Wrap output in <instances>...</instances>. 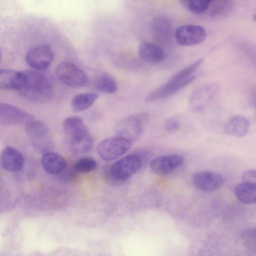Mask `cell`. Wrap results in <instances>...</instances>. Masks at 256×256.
Wrapping results in <instances>:
<instances>
[{"mask_svg":"<svg viewBox=\"0 0 256 256\" xmlns=\"http://www.w3.org/2000/svg\"><path fill=\"white\" fill-rule=\"evenodd\" d=\"M23 72V84L18 92L24 98L36 104L46 103L52 99L53 84L47 74L34 70Z\"/></svg>","mask_w":256,"mask_h":256,"instance_id":"1","label":"cell"},{"mask_svg":"<svg viewBox=\"0 0 256 256\" xmlns=\"http://www.w3.org/2000/svg\"><path fill=\"white\" fill-rule=\"evenodd\" d=\"M200 58L174 75L168 81L150 92L145 101L150 102L167 98L188 85L196 78L194 73L203 62Z\"/></svg>","mask_w":256,"mask_h":256,"instance_id":"2","label":"cell"},{"mask_svg":"<svg viewBox=\"0 0 256 256\" xmlns=\"http://www.w3.org/2000/svg\"><path fill=\"white\" fill-rule=\"evenodd\" d=\"M148 118V116L146 113L134 114L126 117L116 126V131L118 136L132 142L137 140L142 134Z\"/></svg>","mask_w":256,"mask_h":256,"instance_id":"3","label":"cell"},{"mask_svg":"<svg viewBox=\"0 0 256 256\" xmlns=\"http://www.w3.org/2000/svg\"><path fill=\"white\" fill-rule=\"evenodd\" d=\"M132 142L120 136L110 138L102 141L97 146L99 156L104 160H114L126 153L131 148Z\"/></svg>","mask_w":256,"mask_h":256,"instance_id":"4","label":"cell"},{"mask_svg":"<svg viewBox=\"0 0 256 256\" xmlns=\"http://www.w3.org/2000/svg\"><path fill=\"white\" fill-rule=\"evenodd\" d=\"M56 74L60 80L69 87H84L88 83L86 74L70 62L64 61L60 63L56 68Z\"/></svg>","mask_w":256,"mask_h":256,"instance_id":"5","label":"cell"},{"mask_svg":"<svg viewBox=\"0 0 256 256\" xmlns=\"http://www.w3.org/2000/svg\"><path fill=\"white\" fill-rule=\"evenodd\" d=\"M142 163V158L140 156L131 154L113 164L110 168V173L114 178L124 180L138 170Z\"/></svg>","mask_w":256,"mask_h":256,"instance_id":"6","label":"cell"},{"mask_svg":"<svg viewBox=\"0 0 256 256\" xmlns=\"http://www.w3.org/2000/svg\"><path fill=\"white\" fill-rule=\"evenodd\" d=\"M54 58V52L48 44L36 46L27 52L26 61L34 70L42 72L50 65Z\"/></svg>","mask_w":256,"mask_h":256,"instance_id":"7","label":"cell"},{"mask_svg":"<svg viewBox=\"0 0 256 256\" xmlns=\"http://www.w3.org/2000/svg\"><path fill=\"white\" fill-rule=\"evenodd\" d=\"M32 115L14 105L0 103V124L16 126L26 124L33 120Z\"/></svg>","mask_w":256,"mask_h":256,"instance_id":"8","label":"cell"},{"mask_svg":"<svg viewBox=\"0 0 256 256\" xmlns=\"http://www.w3.org/2000/svg\"><path fill=\"white\" fill-rule=\"evenodd\" d=\"M175 36L177 42L186 46H194L202 43L206 36V32L202 26L188 24L178 27Z\"/></svg>","mask_w":256,"mask_h":256,"instance_id":"9","label":"cell"},{"mask_svg":"<svg viewBox=\"0 0 256 256\" xmlns=\"http://www.w3.org/2000/svg\"><path fill=\"white\" fill-rule=\"evenodd\" d=\"M224 182V178L221 174L210 170L197 172L192 176L194 186L203 192L216 190L223 185Z\"/></svg>","mask_w":256,"mask_h":256,"instance_id":"10","label":"cell"},{"mask_svg":"<svg viewBox=\"0 0 256 256\" xmlns=\"http://www.w3.org/2000/svg\"><path fill=\"white\" fill-rule=\"evenodd\" d=\"M184 162L183 157L172 154L158 156L152 159L150 164L152 172L158 175H166L180 167Z\"/></svg>","mask_w":256,"mask_h":256,"instance_id":"11","label":"cell"},{"mask_svg":"<svg viewBox=\"0 0 256 256\" xmlns=\"http://www.w3.org/2000/svg\"><path fill=\"white\" fill-rule=\"evenodd\" d=\"M218 90L216 84H208L195 90L189 98V104L194 110L203 109L213 98Z\"/></svg>","mask_w":256,"mask_h":256,"instance_id":"12","label":"cell"},{"mask_svg":"<svg viewBox=\"0 0 256 256\" xmlns=\"http://www.w3.org/2000/svg\"><path fill=\"white\" fill-rule=\"evenodd\" d=\"M0 162L2 168L6 170L16 172L23 168L25 160L20 151L14 148L8 146L1 152Z\"/></svg>","mask_w":256,"mask_h":256,"instance_id":"13","label":"cell"},{"mask_svg":"<svg viewBox=\"0 0 256 256\" xmlns=\"http://www.w3.org/2000/svg\"><path fill=\"white\" fill-rule=\"evenodd\" d=\"M63 128L70 143L80 140L88 134L86 125L78 116L66 118L63 122Z\"/></svg>","mask_w":256,"mask_h":256,"instance_id":"14","label":"cell"},{"mask_svg":"<svg viewBox=\"0 0 256 256\" xmlns=\"http://www.w3.org/2000/svg\"><path fill=\"white\" fill-rule=\"evenodd\" d=\"M24 78L23 71L0 69V90L18 91L22 85Z\"/></svg>","mask_w":256,"mask_h":256,"instance_id":"15","label":"cell"},{"mask_svg":"<svg viewBox=\"0 0 256 256\" xmlns=\"http://www.w3.org/2000/svg\"><path fill=\"white\" fill-rule=\"evenodd\" d=\"M41 164L44 170L50 174H59L66 166L65 158L60 154L54 152L44 153L42 158Z\"/></svg>","mask_w":256,"mask_h":256,"instance_id":"16","label":"cell"},{"mask_svg":"<svg viewBox=\"0 0 256 256\" xmlns=\"http://www.w3.org/2000/svg\"><path fill=\"white\" fill-rule=\"evenodd\" d=\"M250 127V122L246 117L241 115H235L227 122L225 130L231 136L242 138L248 134Z\"/></svg>","mask_w":256,"mask_h":256,"instance_id":"17","label":"cell"},{"mask_svg":"<svg viewBox=\"0 0 256 256\" xmlns=\"http://www.w3.org/2000/svg\"><path fill=\"white\" fill-rule=\"evenodd\" d=\"M138 54L143 60L150 64L159 62L165 56L164 50L160 46L150 42H143L140 44Z\"/></svg>","mask_w":256,"mask_h":256,"instance_id":"18","label":"cell"},{"mask_svg":"<svg viewBox=\"0 0 256 256\" xmlns=\"http://www.w3.org/2000/svg\"><path fill=\"white\" fill-rule=\"evenodd\" d=\"M152 32L154 38L160 42L167 40L172 32L170 20L164 16H157L152 22Z\"/></svg>","mask_w":256,"mask_h":256,"instance_id":"19","label":"cell"},{"mask_svg":"<svg viewBox=\"0 0 256 256\" xmlns=\"http://www.w3.org/2000/svg\"><path fill=\"white\" fill-rule=\"evenodd\" d=\"M234 193L240 202L254 204L256 202V184L242 182L236 186Z\"/></svg>","mask_w":256,"mask_h":256,"instance_id":"20","label":"cell"},{"mask_svg":"<svg viewBox=\"0 0 256 256\" xmlns=\"http://www.w3.org/2000/svg\"><path fill=\"white\" fill-rule=\"evenodd\" d=\"M98 98V96L93 92H85L77 94L72 99V108L76 112L84 111L90 107Z\"/></svg>","mask_w":256,"mask_h":256,"instance_id":"21","label":"cell"},{"mask_svg":"<svg viewBox=\"0 0 256 256\" xmlns=\"http://www.w3.org/2000/svg\"><path fill=\"white\" fill-rule=\"evenodd\" d=\"M234 2L230 0H211L208 8L212 17H223L229 15L234 10Z\"/></svg>","mask_w":256,"mask_h":256,"instance_id":"22","label":"cell"},{"mask_svg":"<svg viewBox=\"0 0 256 256\" xmlns=\"http://www.w3.org/2000/svg\"><path fill=\"white\" fill-rule=\"evenodd\" d=\"M94 86L98 90L106 94H114L118 90V84L114 78L106 74L98 76L94 82Z\"/></svg>","mask_w":256,"mask_h":256,"instance_id":"23","label":"cell"},{"mask_svg":"<svg viewBox=\"0 0 256 256\" xmlns=\"http://www.w3.org/2000/svg\"><path fill=\"white\" fill-rule=\"evenodd\" d=\"M25 128L29 136L38 140L44 138L49 132L48 127L46 124L34 119L26 124Z\"/></svg>","mask_w":256,"mask_h":256,"instance_id":"24","label":"cell"},{"mask_svg":"<svg viewBox=\"0 0 256 256\" xmlns=\"http://www.w3.org/2000/svg\"><path fill=\"white\" fill-rule=\"evenodd\" d=\"M210 2V0H184L180 1V2L190 12L194 14H201L208 10Z\"/></svg>","mask_w":256,"mask_h":256,"instance_id":"25","label":"cell"},{"mask_svg":"<svg viewBox=\"0 0 256 256\" xmlns=\"http://www.w3.org/2000/svg\"><path fill=\"white\" fill-rule=\"evenodd\" d=\"M92 138L88 134L80 140L70 143V148L74 154H82L89 152L92 149Z\"/></svg>","mask_w":256,"mask_h":256,"instance_id":"26","label":"cell"},{"mask_svg":"<svg viewBox=\"0 0 256 256\" xmlns=\"http://www.w3.org/2000/svg\"><path fill=\"white\" fill-rule=\"evenodd\" d=\"M96 161L90 157H84L79 159L74 165V169L79 174H87L94 170L96 167Z\"/></svg>","mask_w":256,"mask_h":256,"instance_id":"27","label":"cell"},{"mask_svg":"<svg viewBox=\"0 0 256 256\" xmlns=\"http://www.w3.org/2000/svg\"><path fill=\"white\" fill-rule=\"evenodd\" d=\"M180 128L179 122L174 118H168L164 123V129L169 133L176 132L179 130Z\"/></svg>","mask_w":256,"mask_h":256,"instance_id":"28","label":"cell"},{"mask_svg":"<svg viewBox=\"0 0 256 256\" xmlns=\"http://www.w3.org/2000/svg\"><path fill=\"white\" fill-rule=\"evenodd\" d=\"M242 182L256 184V172L254 170H248L242 175Z\"/></svg>","mask_w":256,"mask_h":256,"instance_id":"29","label":"cell"},{"mask_svg":"<svg viewBox=\"0 0 256 256\" xmlns=\"http://www.w3.org/2000/svg\"><path fill=\"white\" fill-rule=\"evenodd\" d=\"M1 57H2V50L0 48V60Z\"/></svg>","mask_w":256,"mask_h":256,"instance_id":"30","label":"cell"}]
</instances>
